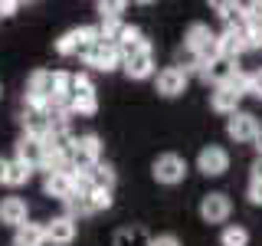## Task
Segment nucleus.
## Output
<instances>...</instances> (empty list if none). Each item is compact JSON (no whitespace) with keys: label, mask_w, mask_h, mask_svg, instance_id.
Returning <instances> with one entry per match:
<instances>
[{"label":"nucleus","mask_w":262,"mask_h":246,"mask_svg":"<svg viewBox=\"0 0 262 246\" xmlns=\"http://www.w3.org/2000/svg\"><path fill=\"white\" fill-rule=\"evenodd\" d=\"M187 86H190V76H187L184 66H164L154 79V89H158L161 98H180L187 92Z\"/></svg>","instance_id":"39448f33"},{"label":"nucleus","mask_w":262,"mask_h":246,"mask_svg":"<svg viewBox=\"0 0 262 246\" xmlns=\"http://www.w3.org/2000/svg\"><path fill=\"white\" fill-rule=\"evenodd\" d=\"M76 236H79V223L72 217L59 213V217L46 220V246H72Z\"/></svg>","instance_id":"9d476101"},{"label":"nucleus","mask_w":262,"mask_h":246,"mask_svg":"<svg viewBox=\"0 0 262 246\" xmlns=\"http://www.w3.org/2000/svg\"><path fill=\"white\" fill-rule=\"evenodd\" d=\"M30 220V207H27V200L23 197H4L0 200V227H23Z\"/></svg>","instance_id":"2eb2a0df"},{"label":"nucleus","mask_w":262,"mask_h":246,"mask_svg":"<svg viewBox=\"0 0 262 246\" xmlns=\"http://www.w3.org/2000/svg\"><path fill=\"white\" fill-rule=\"evenodd\" d=\"M249 95H252V98H259V102H262V66H259L256 72H252V86H249Z\"/></svg>","instance_id":"c756f323"},{"label":"nucleus","mask_w":262,"mask_h":246,"mask_svg":"<svg viewBox=\"0 0 262 246\" xmlns=\"http://www.w3.org/2000/svg\"><path fill=\"white\" fill-rule=\"evenodd\" d=\"M220 246H249V230L243 223H226L220 230Z\"/></svg>","instance_id":"5701e85b"},{"label":"nucleus","mask_w":262,"mask_h":246,"mask_svg":"<svg viewBox=\"0 0 262 246\" xmlns=\"http://www.w3.org/2000/svg\"><path fill=\"white\" fill-rule=\"evenodd\" d=\"M82 59H85V66H89V69H95V72H115V69H121L118 46H108V43H95L85 56H82Z\"/></svg>","instance_id":"f8f14e48"},{"label":"nucleus","mask_w":262,"mask_h":246,"mask_svg":"<svg viewBox=\"0 0 262 246\" xmlns=\"http://www.w3.org/2000/svg\"><path fill=\"white\" fill-rule=\"evenodd\" d=\"M151 246H184V243H180L177 233H158V236H151Z\"/></svg>","instance_id":"cd10ccee"},{"label":"nucleus","mask_w":262,"mask_h":246,"mask_svg":"<svg viewBox=\"0 0 262 246\" xmlns=\"http://www.w3.org/2000/svg\"><path fill=\"white\" fill-rule=\"evenodd\" d=\"M10 246H46V223L27 220L23 227H16V230H13Z\"/></svg>","instance_id":"6ab92c4d"},{"label":"nucleus","mask_w":262,"mask_h":246,"mask_svg":"<svg viewBox=\"0 0 262 246\" xmlns=\"http://www.w3.org/2000/svg\"><path fill=\"white\" fill-rule=\"evenodd\" d=\"M246 33H249V43H252V49H262V20H256V23H246Z\"/></svg>","instance_id":"bb28decb"},{"label":"nucleus","mask_w":262,"mask_h":246,"mask_svg":"<svg viewBox=\"0 0 262 246\" xmlns=\"http://www.w3.org/2000/svg\"><path fill=\"white\" fill-rule=\"evenodd\" d=\"M95 10H98V20H102V23H118L121 13L128 10V4H125V0H108V4L102 0V4H95Z\"/></svg>","instance_id":"393cba45"},{"label":"nucleus","mask_w":262,"mask_h":246,"mask_svg":"<svg viewBox=\"0 0 262 246\" xmlns=\"http://www.w3.org/2000/svg\"><path fill=\"white\" fill-rule=\"evenodd\" d=\"M246 200H249L252 207H262V184H252V180H249V191H246Z\"/></svg>","instance_id":"c85d7f7f"},{"label":"nucleus","mask_w":262,"mask_h":246,"mask_svg":"<svg viewBox=\"0 0 262 246\" xmlns=\"http://www.w3.org/2000/svg\"><path fill=\"white\" fill-rule=\"evenodd\" d=\"M187 171H190V168H187V158L177 154V151H164V154H158V158L151 161V177L158 180V184H164V187L184 184Z\"/></svg>","instance_id":"20e7f679"},{"label":"nucleus","mask_w":262,"mask_h":246,"mask_svg":"<svg viewBox=\"0 0 262 246\" xmlns=\"http://www.w3.org/2000/svg\"><path fill=\"white\" fill-rule=\"evenodd\" d=\"M13 151H16V154H13L16 161L30 164V168H43V158H46V141H39V138H27V135H23L20 141H16Z\"/></svg>","instance_id":"f3484780"},{"label":"nucleus","mask_w":262,"mask_h":246,"mask_svg":"<svg viewBox=\"0 0 262 246\" xmlns=\"http://www.w3.org/2000/svg\"><path fill=\"white\" fill-rule=\"evenodd\" d=\"M196 171L203 177H223L229 171V151L223 145H203L196 154Z\"/></svg>","instance_id":"0eeeda50"},{"label":"nucleus","mask_w":262,"mask_h":246,"mask_svg":"<svg viewBox=\"0 0 262 246\" xmlns=\"http://www.w3.org/2000/svg\"><path fill=\"white\" fill-rule=\"evenodd\" d=\"M216 49L223 59H239L243 53H249L252 43H249V33H246V27H226L223 33L216 36Z\"/></svg>","instance_id":"1a4fd4ad"},{"label":"nucleus","mask_w":262,"mask_h":246,"mask_svg":"<svg viewBox=\"0 0 262 246\" xmlns=\"http://www.w3.org/2000/svg\"><path fill=\"white\" fill-rule=\"evenodd\" d=\"M213 10H216L220 20H226V27H243V4L236 0H213Z\"/></svg>","instance_id":"412c9836"},{"label":"nucleus","mask_w":262,"mask_h":246,"mask_svg":"<svg viewBox=\"0 0 262 246\" xmlns=\"http://www.w3.org/2000/svg\"><path fill=\"white\" fill-rule=\"evenodd\" d=\"M112 246H151V233L141 223H131V227H118L112 236Z\"/></svg>","instance_id":"aec40b11"},{"label":"nucleus","mask_w":262,"mask_h":246,"mask_svg":"<svg viewBox=\"0 0 262 246\" xmlns=\"http://www.w3.org/2000/svg\"><path fill=\"white\" fill-rule=\"evenodd\" d=\"M229 213H233V200H229L226 194L213 191V194H203L200 197V220H203V223H210V227L223 223L226 227Z\"/></svg>","instance_id":"6e6552de"},{"label":"nucleus","mask_w":262,"mask_h":246,"mask_svg":"<svg viewBox=\"0 0 262 246\" xmlns=\"http://www.w3.org/2000/svg\"><path fill=\"white\" fill-rule=\"evenodd\" d=\"M118 53H121V72H125L128 79L144 82V79H151L154 72H158V66H154V46H151V39L141 36L138 43L121 46Z\"/></svg>","instance_id":"f257e3e1"},{"label":"nucleus","mask_w":262,"mask_h":246,"mask_svg":"<svg viewBox=\"0 0 262 246\" xmlns=\"http://www.w3.org/2000/svg\"><path fill=\"white\" fill-rule=\"evenodd\" d=\"M102 151H105V145L95 131L79 135L76 145H72V168H95V164L102 161Z\"/></svg>","instance_id":"423d86ee"},{"label":"nucleus","mask_w":262,"mask_h":246,"mask_svg":"<svg viewBox=\"0 0 262 246\" xmlns=\"http://www.w3.org/2000/svg\"><path fill=\"white\" fill-rule=\"evenodd\" d=\"M43 194L46 197H53V200H59L66 203L69 197H76V184H72V174L69 171H56V174H46L43 177Z\"/></svg>","instance_id":"ddd939ff"},{"label":"nucleus","mask_w":262,"mask_h":246,"mask_svg":"<svg viewBox=\"0 0 262 246\" xmlns=\"http://www.w3.org/2000/svg\"><path fill=\"white\" fill-rule=\"evenodd\" d=\"M252 148H256V158H262V128H259V135L252 138Z\"/></svg>","instance_id":"473e14b6"},{"label":"nucleus","mask_w":262,"mask_h":246,"mask_svg":"<svg viewBox=\"0 0 262 246\" xmlns=\"http://www.w3.org/2000/svg\"><path fill=\"white\" fill-rule=\"evenodd\" d=\"M184 46L187 53L193 56V59H203V63H213L220 59V49H216V33H213L207 23H190V27L184 30Z\"/></svg>","instance_id":"7ed1b4c3"},{"label":"nucleus","mask_w":262,"mask_h":246,"mask_svg":"<svg viewBox=\"0 0 262 246\" xmlns=\"http://www.w3.org/2000/svg\"><path fill=\"white\" fill-rule=\"evenodd\" d=\"M85 197H89V207H92V213H102V210H112L115 207V197H112V191H105V187H92Z\"/></svg>","instance_id":"a878e982"},{"label":"nucleus","mask_w":262,"mask_h":246,"mask_svg":"<svg viewBox=\"0 0 262 246\" xmlns=\"http://www.w3.org/2000/svg\"><path fill=\"white\" fill-rule=\"evenodd\" d=\"M20 125H23V135H27V138H39V141H46L49 131H53V118H49V112L27 109L23 118H20Z\"/></svg>","instance_id":"a211bd4d"},{"label":"nucleus","mask_w":262,"mask_h":246,"mask_svg":"<svg viewBox=\"0 0 262 246\" xmlns=\"http://www.w3.org/2000/svg\"><path fill=\"white\" fill-rule=\"evenodd\" d=\"M4 177H7V158H0V184H4Z\"/></svg>","instance_id":"72a5a7b5"},{"label":"nucleus","mask_w":262,"mask_h":246,"mask_svg":"<svg viewBox=\"0 0 262 246\" xmlns=\"http://www.w3.org/2000/svg\"><path fill=\"white\" fill-rule=\"evenodd\" d=\"M30 177H33V168L30 164H23V161H7V177H4V184L7 187H23V184H30Z\"/></svg>","instance_id":"4be33fe9"},{"label":"nucleus","mask_w":262,"mask_h":246,"mask_svg":"<svg viewBox=\"0 0 262 246\" xmlns=\"http://www.w3.org/2000/svg\"><path fill=\"white\" fill-rule=\"evenodd\" d=\"M259 118L252 112H236L233 118H226V135L233 138L236 145H252V138L259 135Z\"/></svg>","instance_id":"9b49d317"},{"label":"nucleus","mask_w":262,"mask_h":246,"mask_svg":"<svg viewBox=\"0 0 262 246\" xmlns=\"http://www.w3.org/2000/svg\"><path fill=\"white\" fill-rule=\"evenodd\" d=\"M249 177H252V184H262V158L249 164Z\"/></svg>","instance_id":"2f4dec72"},{"label":"nucleus","mask_w":262,"mask_h":246,"mask_svg":"<svg viewBox=\"0 0 262 246\" xmlns=\"http://www.w3.org/2000/svg\"><path fill=\"white\" fill-rule=\"evenodd\" d=\"M92 184L95 187H105V191H115V184H118V174H115V168L108 161H98L92 168Z\"/></svg>","instance_id":"b1692460"},{"label":"nucleus","mask_w":262,"mask_h":246,"mask_svg":"<svg viewBox=\"0 0 262 246\" xmlns=\"http://www.w3.org/2000/svg\"><path fill=\"white\" fill-rule=\"evenodd\" d=\"M56 98V72L53 69H33L27 79V92H23V102L33 112H49Z\"/></svg>","instance_id":"f03ea898"},{"label":"nucleus","mask_w":262,"mask_h":246,"mask_svg":"<svg viewBox=\"0 0 262 246\" xmlns=\"http://www.w3.org/2000/svg\"><path fill=\"white\" fill-rule=\"evenodd\" d=\"M20 10V0H0V16H13Z\"/></svg>","instance_id":"7c9ffc66"},{"label":"nucleus","mask_w":262,"mask_h":246,"mask_svg":"<svg viewBox=\"0 0 262 246\" xmlns=\"http://www.w3.org/2000/svg\"><path fill=\"white\" fill-rule=\"evenodd\" d=\"M236 72H239V66H236L233 59H213V63H207V69L200 72V79L203 82H210L213 89H220V86H229V82L236 79Z\"/></svg>","instance_id":"4468645a"},{"label":"nucleus","mask_w":262,"mask_h":246,"mask_svg":"<svg viewBox=\"0 0 262 246\" xmlns=\"http://www.w3.org/2000/svg\"><path fill=\"white\" fill-rule=\"evenodd\" d=\"M239 102H243V95L229 86H220V89L210 92V109L216 115H226V118H233V115L239 112Z\"/></svg>","instance_id":"dca6fc26"},{"label":"nucleus","mask_w":262,"mask_h":246,"mask_svg":"<svg viewBox=\"0 0 262 246\" xmlns=\"http://www.w3.org/2000/svg\"><path fill=\"white\" fill-rule=\"evenodd\" d=\"M0 95H4V86H0Z\"/></svg>","instance_id":"f704fd0d"}]
</instances>
